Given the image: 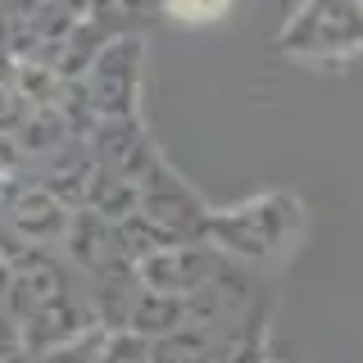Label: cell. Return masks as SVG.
<instances>
[{
  "label": "cell",
  "instance_id": "obj_1",
  "mask_svg": "<svg viewBox=\"0 0 363 363\" xmlns=\"http://www.w3.org/2000/svg\"><path fill=\"white\" fill-rule=\"evenodd\" d=\"M182 18H204V14H223V9H177Z\"/></svg>",
  "mask_w": 363,
  "mask_h": 363
}]
</instances>
